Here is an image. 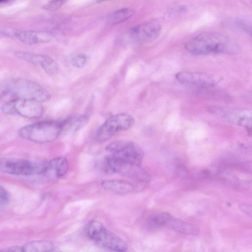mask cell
Instances as JSON below:
<instances>
[{"mask_svg":"<svg viewBox=\"0 0 252 252\" xmlns=\"http://www.w3.org/2000/svg\"><path fill=\"white\" fill-rule=\"evenodd\" d=\"M185 48L194 55H235L240 51L238 43L232 38L220 32H208L200 33L188 41Z\"/></svg>","mask_w":252,"mask_h":252,"instance_id":"1","label":"cell"},{"mask_svg":"<svg viewBox=\"0 0 252 252\" xmlns=\"http://www.w3.org/2000/svg\"><path fill=\"white\" fill-rule=\"evenodd\" d=\"M3 91L5 95L40 102L47 101L51 96L50 94L43 87L34 82L24 78L8 80L4 84Z\"/></svg>","mask_w":252,"mask_h":252,"instance_id":"2","label":"cell"},{"mask_svg":"<svg viewBox=\"0 0 252 252\" xmlns=\"http://www.w3.org/2000/svg\"><path fill=\"white\" fill-rule=\"evenodd\" d=\"M23 139L37 143H46L56 140L62 133L61 122L42 121L26 125L19 130Z\"/></svg>","mask_w":252,"mask_h":252,"instance_id":"3","label":"cell"},{"mask_svg":"<svg viewBox=\"0 0 252 252\" xmlns=\"http://www.w3.org/2000/svg\"><path fill=\"white\" fill-rule=\"evenodd\" d=\"M100 168L106 174H119L141 185L149 182L151 179L149 172L141 165L122 162L112 155L103 159Z\"/></svg>","mask_w":252,"mask_h":252,"instance_id":"4","label":"cell"},{"mask_svg":"<svg viewBox=\"0 0 252 252\" xmlns=\"http://www.w3.org/2000/svg\"><path fill=\"white\" fill-rule=\"evenodd\" d=\"M86 232L91 240L113 252H126L127 249V244L123 239L106 228L99 221H90Z\"/></svg>","mask_w":252,"mask_h":252,"instance_id":"5","label":"cell"},{"mask_svg":"<svg viewBox=\"0 0 252 252\" xmlns=\"http://www.w3.org/2000/svg\"><path fill=\"white\" fill-rule=\"evenodd\" d=\"M105 149L124 163L141 165L144 158L143 150L131 141H115L107 145Z\"/></svg>","mask_w":252,"mask_h":252,"instance_id":"6","label":"cell"},{"mask_svg":"<svg viewBox=\"0 0 252 252\" xmlns=\"http://www.w3.org/2000/svg\"><path fill=\"white\" fill-rule=\"evenodd\" d=\"M209 111L213 116L227 123L245 127L247 130L252 127V111L248 109L214 106L210 108Z\"/></svg>","mask_w":252,"mask_h":252,"instance_id":"7","label":"cell"},{"mask_svg":"<svg viewBox=\"0 0 252 252\" xmlns=\"http://www.w3.org/2000/svg\"><path fill=\"white\" fill-rule=\"evenodd\" d=\"M1 111L6 114L35 119L41 116L43 108L41 102L37 101L14 98L4 103L1 106Z\"/></svg>","mask_w":252,"mask_h":252,"instance_id":"8","label":"cell"},{"mask_svg":"<svg viewBox=\"0 0 252 252\" xmlns=\"http://www.w3.org/2000/svg\"><path fill=\"white\" fill-rule=\"evenodd\" d=\"M148 225L152 228H167L187 235H196L199 232L193 225L167 212H159L152 215L148 220Z\"/></svg>","mask_w":252,"mask_h":252,"instance_id":"9","label":"cell"},{"mask_svg":"<svg viewBox=\"0 0 252 252\" xmlns=\"http://www.w3.org/2000/svg\"><path fill=\"white\" fill-rule=\"evenodd\" d=\"M134 123V118L127 113H119L109 117L98 129L95 139L98 142H105L116 133L126 130Z\"/></svg>","mask_w":252,"mask_h":252,"instance_id":"10","label":"cell"},{"mask_svg":"<svg viewBox=\"0 0 252 252\" xmlns=\"http://www.w3.org/2000/svg\"><path fill=\"white\" fill-rule=\"evenodd\" d=\"M45 163L15 158L1 159L0 170L1 172L18 176L41 175Z\"/></svg>","mask_w":252,"mask_h":252,"instance_id":"11","label":"cell"},{"mask_svg":"<svg viewBox=\"0 0 252 252\" xmlns=\"http://www.w3.org/2000/svg\"><path fill=\"white\" fill-rule=\"evenodd\" d=\"M160 23L151 20L131 28L126 34V39L135 44H144L155 40L161 30Z\"/></svg>","mask_w":252,"mask_h":252,"instance_id":"12","label":"cell"},{"mask_svg":"<svg viewBox=\"0 0 252 252\" xmlns=\"http://www.w3.org/2000/svg\"><path fill=\"white\" fill-rule=\"evenodd\" d=\"M14 55L21 60L40 66L48 74H56L59 71L58 64L48 55L22 51L15 52Z\"/></svg>","mask_w":252,"mask_h":252,"instance_id":"13","label":"cell"},{"mask_svg":"<svg viewBox=\"0 0 252 252\" xmlns=\"http://www.w3.org/2000/svg\"><path fill=\"white\" fill-rule=\"evenodd\" d=\"M176 78L183 84L205 89L214 87L215 83L212 76L204 72L180 71L176 74Z\"/></svg>","mask_w":252,"mask_h":252,"instance_id":"14","label":"cell"},{"mask_svg":"<svg viewBox=\"0 0 252 252\" xmlns=\"http://www.w3.org/2000/svg\"><path fill=\"white\" fill-rule=\"evenodd\" d=\"M68 168L69 164L67 159L63 157H59L45 163L41 175H43L47 180L53 181L64 176Z\"/></svg>","mask_w":252,"mask_h":252,"instance_id":"15","label":"cell"},{"mask_svg":"<svg viewBox=\"0 0 252 252\" xmlns=\"http://www.w3.org/2000/svg\"><path fill=\"white\" fill-rule=\"evenodd\" d=\"M49 31L19 30L14 29L11 37L15 38L27 44H34L51 41L54 37Z\"/></svg>","mask_w":252,"mask_h":252,"instance_id":"16","label":"cell"},{"mask_svg":"<svg viewBox=\"0 0 252 252\" xmlns=\"http://www.w3.org/2000/svg\"><path fill=\"white\" fill-rule=\"evenodd\" d=\"M100 184L104 189L119 194L129 193L136 190L135 185L125 180H106Z\"/></svg>","mask_w":252,"mask_h":252,"instance_id":"17","label":"cell"},{"mask_svg":"<svg viewBox=\"0 0 252 252\" xmlns=\"http://www.w3.org/2000/svg\"><path fill=\"white\" fill-rule=\"evenodd\" d=\"M89 121V118L84 115H76L61 121L62 132L72 133L83 128Z\"/></svg>","mask_w":252,"mask_h":252,"instance_id":"18","label":"cell"},{"mask_svg":"<svg viewBox=\"0 0 252 252\" xmlns=\"http://www.w3.org/2000/svg\"><path fill=\"white\" fill-rule=\"evenodd\" d=\"M22 248L23 252H49L54 249V245L49 240H34L26 243Z\"/></svg>","mask_w":252,"mask_h":252,"instance_id":"19","label":"cell"},{"mask_svg":"<svg viewBox=\"0 0 252 252\" xmlns=\"http://www.w3.org/2000/svg\"><path fill=\"white\" fill-rule=\"evenodd\" d=\"M134 14V10L130 8L125 7L112 12L108 18V23L114 25L123 23L130 19Z\"/></svg>","mask_w":252,"mask_h":252,"instance_id":"20","label":"cell"},{"mask_svg":"<svg viewBox=\"0 0 252 252\" xmlns=\"http://www.w3.org/2000/svg\"><path fill=\"white\" fill-rule=\"evenodd\" d=\"M89 57L84 54H75L70 59V63L74 67L81 68L84 67L89 61Z\"/></svg>","mask_w":252,"mask_h":252,"instance_id":"21","label":"cell"},{"mask_svg":"<svg viewBox=\"0 0 252 252\" xmlns=\"http://www.w3.org/2000/svg\"><path fill=\"white\" fill-rule=\"evenodd\" d=\"M235 24L240 30L252 37V24L243 19H239L236 20Z\"/></svg>","mask_w":252,"mask_h":252,"instance_id":"22","label":"cell"},{"mask_svg":"<svg viewBox=\"0 0 252 252\" xmlns=\"http://www.w3.org/2000/svg\"><path fill=\"white\" fill-rule=\"evenodd\" d=\"M10 201V194L8 191L2 186L0 187V206L7 205Z\"/></svg>","mask_w":252,"mask_h":252,"instance_id":"23","label":"cell"},{"mask_svg":"<svg viewBox=\"0 0 252 252\" xmlns=\"http://www.w3.org/2000/svg\"><path fill=\"white\" fill-rule=\"evenodd\" d=\"M63 4L62 0L50 1L46 4L43 7L49 11H54L59 8Z\"/></svg>","mask_w":252,"mask_h":252,"instance_id":"24","label":"cell"},{"mask_svg":"<svg viewBox=\"0 0 252 252\" xmlns=\"http://www.w3.org/2000/svg\"><path fill=\"white\" fill-rule=\"evenodd\" d=\"M240 210L244 214L252 217V204L248 203H241L239 205Z\"/></svg>","mask_w":252,"mask_h":252,"instance_id":"25","label":"cell"},{"mask_svg":"<svg viewBox=\"0 0 252 252\" xmlns=\"http://www.w3.org/2000/svg\"><path fill=\"white\" fill-rule=\"evenodd\" d=\"M0 252H23V250L22 247L14 246L2 249Z\"/></svg>","mask_w":252,"mask_h":252,"instance_id":"26","label":"cell"},{"mask_svg":"<svg viewBox=\"0 0 252 252\" xmlns=\"http://www.w3.org/2000/svg\"><path fill=\"white\" fill-rule=\"evenodd\" d=\"M49 252H62L58 249L54 248L53 250H51Z\"/></svg>","mask_w":252,"mask_h":252,"instance_id":"27","label":"cell"},{"mask_svg":"<svg viewBox=\"0 0 252 252\" xmlns=\"http://www.w3.org/2000/svg\"><path fill=\"white\" fill-rule=\"evenodd\" d=\"M248 132H250L252 134V127L248 130Z\"/></svg>","mask_w":252,"mask_h":252,"instance_id":"28","label":"cell"},{"mask_svg":"<svg viewBox=\"0 0 252 252\" xmlns=\"http://www.w3.org/2000/svg\"></svg>","mask_w":252,"mask_h":252,"instance_id":"29","label":"cell"}]
</instances>
